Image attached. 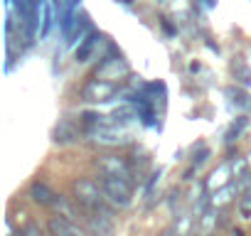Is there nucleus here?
<instances>
[{
	"instance_id": "nucleus-2",
	"label": "nucleus",
	"mask_w": 251,
	"mask_h": 236,
	"mask_svg": "<svg viewBox=\"0 0 251 236\" xmlns=\"http://www.w3.org/2000/svg\"><path fill=\"white\" fill-rule=\"evenodd\" d=\"M72 189H74V199L81 207H86V209H99L103 204V199H106L103 189H101V182H96L91 177H79Z\"/></svg>"
},
{
	"instance_id": "nucleus-15",
	"label": "nucleus",
	"mask_w": 251,
	"mask_h": 236,
	"mask_svg": "<svg viewBox=\"0 0 251 236\" xmlns=\"http://www.w3.org/2000/svg\"><path fill=\"white\" fill-rule=\"evenodd\" d=\"M246 123H249V121H246V118L241 116V118H239V123H234V126L229 128V133H226V141H234V136H239V133H241V128H244Z\"/></svg>"
},
{
	"instance_id": "nucleus-14",
	"label": "nucleus",
	"mask_w": 251,
	"mask_h": 236,
	"mask_svg": "<svg viewBox=\"0 0 251 236\" xmlns=\"http://www.w3.org/2000/svg\"><path fill=\"white\" fill-rule=\"evenodd\" d=\"M200 226H202L204 234H209L212 226H214V212H204V214L200 216Z\"/></svg>"
},
{
	"instance_id": "nucleus-8",
	"label": "nucleus",
	"mask_w": 251,
	"mask_h": 236,
	"mask_svg": "<svg viewBox=\"0 0 251 236\" xmlns=\"http://www.w3.org/2000/svg\"><path fill=\"white\" fill-rule=\"evenodd\" d=\"M54 197H57V194H54L45 182H32V185H30V199H32V202H37V204H42V207H52Z\"/></svg>"
},
{
	"instance_id": "nucleus-11",
	"label": "nucleus",
	"mask_w": 251,
	"mask_h": 236,
	"mask_svg": "<svg viewBox=\"0 0 251 236\" xmlns=\"http://www.w3.org/2000/svg\"><path fill=\"white\" fill-rule=\"evenodd\" d=\"M226 175H229V165H219L212 175H209V187H214V185H224L226 182Z\"/></svg>"
},
{
	"instance_id": "nucleus-13",
	"label": "nucleus",
	"mask_w": 251,
	"mask_h": 236,
	"mask_svg": "<svg viewBox=\"0 0 251 236\" xmlns=\"http://www.w3.org/2000/svg\"><path fill=\"white\" fill-rule=\"evenodd\" d=\"M239 214H241V219H246V221L251 219V197L244 194V197L239 199Z\"/></svg>"
},
{
	"instance_id": "nucleus-12",
	"label": "nucleus",
	"mask_w": 251,
	"mask_h": 236,
	"mask_svg": "<svg viewBox=\"0 0 251 236\" xmlns=\"http://www.w3.org/2000/svg\"><path fill=\"white\" fill-rule=\"evenodd\" d=\"M190 224H192V216H190V214H182L180 221L175 224V234H177V236H185V234L190 231Z\"/></svg>"
},
{
	"instance_id": "nucleus-19",
	"label": "nucleus",
	"mask_w": 251,
	"mask_h": 236,
	"mask_svg": "<svg viewBox=\"0 0 251 236\" xmlns=\"http://www.w3.org/2000/svg\"><path fill=\"white\" fill-rule=\"evenodd\" d=\"M231 234H234V236H244V234H241V231H239V229H234V231H231Z\"/></svg>"
},
{
	"instance_id": "nucleus-18",
	"label": "nucleus",
	"mask_w": 251,
	"mask_h": 236,
	"mask_svg": "<svg viewBox=\"0 0 251 236\" xmlns=\"http://www.w3.org/2000/svg\"><path fill=\"white\" fill-rule=\"evenodd\" d=\"M160 236H177V234H175V229H168V231H163Z\"/></svg>"
},
{
	"instance_id": "nucleus-7",
	"label": "nucleus",
	"mask_w": 251,
	"mask_h": 236,
	"mask_svg": "<svg viewBox=\"0 0 251 236\" xmlns=\"http://www.w3.org/2000/svg\"><path fill=\"white\" fill-rule=\"evenodd\" d=\"M91 136H94V143H99V145H121L126 141L118 131L106 128V126H99L96 131H91Z\"/></svg>"
},
{
	"instance_id": "nucleus-16",
	"label": "nucleus",
	"mask_w": 251,
	"mask_h": 236,
	"mask_svg": "<svg viewBox=\"0 0 251 236\" xmlns=\"http://www.w3.org/2000/svg\"><path fill=\"white\" fill-rule=\"evenodd\" d=\"M234 187H224V189H219L217 194H214V199H212V204L217 207V204H224L226 199H229V192H231Z\"/></svg>"
},
{
	"instance_id": "nucleus-20",
	"label": "nucleus",
	"mask_w": 251,
	"mask_h": 236,
	"mask_svg": "<svg viewBox=\"0 0 251 236\" xmlns=\"http://www.w3.org/2000/svg\"><path fill=\"white\" fill-rule=\"evenodd\" d=\"M207 3H209V5H212V3H214V0H207Z\"/></svg>"
},
{
	"instance_id": "nucleus-1",
	"label": "nucleus",
	"mask_w": 251,
	"mask_h": 236,
	"mask_svg": "<svg viewBox=\"0 0 251 236\" xmlns=\"http://www.w3.org/2000/svg\"><path fill=\"white\" fill-rule=\"evenodd\" d=\"M103 197L111 207L116 209H128L133 202V189H131V180H123V177H113V175H101L99 177Z\"/></svg>"
},
{
	"instance_id": "nucleus-10",
	"label": "nucleus",
	"mask_w": 251,
	"mask_h": 236,
	"mask_svg": "<svg viewBox=\"0 0 251 236\" xmlns=\"http://www.w3.org/2000/svg\"><path fill=\"white\" fill-rule=\"evenodd\" d=\"M99 40H101V37H99L96 32H91V35H89V40H84V42H81V47L76 49V62H86V59H89V54H91V49H94V45H96Z\"/></svg>"
},
{
	"instance_id": "nucleus-5",
	"label": "nucleus",
	"mask_w": 251,
	"mask_h": 236,
	"mask_svg": "<svg viewBox=\"0 0 251 236\" xmlns=\"http://www.w3.org/2000/svg\"><path fill=\"white\" fill-rule=\"evenodd\" d=\"M128 74V67H126L121 59H103L96 69V76L106 79V81H113V79H121Z\"/></svg>"
},
{
	"instance_id": "nucleus-9",
	"label": "nucleus",
	"mask_w": 251,
	"mask_h": 236,
	"mask_svg": "<svg viewBox=\"0 0 251 236\" xmlns=\"http://www.w3.org/2000/svg\"><path fill=\"white\" fill-rule=\"evenodd\" d=\"M76 138V131L67 123V121H62L59 126H57V131H54V141L59 143V145H67V143H72Z\"/></svg>"
},
{
	"instance_id": "nucleus-17",
	"label": "nucleus",
	"mask_w": 251,
	"mask_h": 236,
	"mask_svg": "<svg viewBox=\"0 0 251 236\" xmlns=\"http://www.w3.org/2000/svg\"><path fill=\"white\" fill-rule=\"evenodd\" d=\"M23 236H42V231H40L37 224H27V226L23 229Z\"/></svg>"
},
{
	"instance_id": "nucleus-4",
	"label": "nucleus",
	"mask_w": 251,
	"mask_h": 236,
	"mask_svg": "<svg viewBox=\"0 0 251 236\" xmlns=\"http://www.w3.org/2000/svg\"><path fill=\"white\" fill-rule=\"evenodd\" d=\"M113 94H116V86L111 81H106V79H94V81H89L81 89V96L86 101H108Z\"/></svg>"
},
{
	"instance_id": "nucleus-6",
	"label": "nucleus",
	"mask_w": 251,
	"mask_h": 236,
	"mask_svg": "<svg viewBox=\"0 0 251 236\" xmlns=\"http://www.w3.org/2000/svg\"><path fill=\"white\" fill-rule=\"evenodd\" d=\"M89 231H91V236H113L116 229H113V221L108 214L96 212L94 216H89Z\"/></svg>"
},
{
	"instance_id": "nucleus-3",
	"label": "nucleus",
	"mask_w": 251,
	"mask_h": 236,
	"mask_svg": "<svg viewBox=\"0 0 251 236\" xmlns=\"http://www.w3.org/2000/svg\"><path fill=\"white\" fill-rule=\"evenodd\" d=\"M99 170L101 175H113V177H123V180H131V165L126 163V158H118V155H103L99 158Z\"/></svg>"
}]
</instances>
